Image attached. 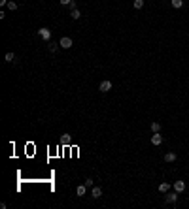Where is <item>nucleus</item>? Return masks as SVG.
<instances>
[{
    "label": "nucleus",
    "mask_w": 189,
    "mask_h": 209,
    "mask_svg": "<svg viewBox=\"0 0 189 209\" xmlns=\"http://www.w3.org/2000/svg\"><path fill=\"white\" fill-rule=\"evenodd\" d=\"M85 185H87L89 188H91V187H95V185H93V179H91V177H87V179H85Z\"/></svg>",
    "instance_id": "nucleus-19"
},
{
    "label": "nucleus",
    "mask_w": 189,
    "mask_h": 209,
    "mask_svg": "<svg viewBox=\"0 0 189 209\" xmlns=\"http://www.w3.org/2000/svg\"><path fill=\"white\" fill-rule=\"evenodd\" d=\"M38 36L44 40V42H49V40H51V30L46 29V26H42V29L38 30Z\"/></svg>",
    "instance_id": "nucleus-1"
},
{
    "label": "nucleus",
    "mask_w": 189,
    "mask_h": 209,
    "mask_svg": "<svg viewBox=\"0 0 189 209\" xmlns=\"http://www.w3.org/2000/svg\"><path fill=\"white\" fill-rule=\"evenodd\" d=\"M63 143H70V136L68 134H63Z\"/></svg>",
    "instance_id": "nucleus-18"
},
{
    "label": "nucleus",
    "mask_w": 189,
    "mask_h": 209,
    "mask_svg": "<svg viewBox=\"0 0 189 209\" xmlns=\"http://www.w3.org/2000/svg\"><path fill=\"white\" fill-rule=\"evenodd\" d=\"M132 8H134V10H142L144 8V0H132Z\"/></svg>",
    "instance_id": "nucleus-11"
},
{
    "label": "nucleus",
    "mask_w": 189,
    "mask_h": 209,
    "mask_svg": "<svg viewBox=\"0 0 189 209\" xmlns=\"http://www.w3.org/2000/svg\"><path fill=\"white\" fill-rule=\"evenodd\" d=\"M100 196H102V188H100V187H91V198L98 200Z\"/></svg>",
    "instance_id": "nucleus-5"
},
{
    "label": "nucleus",
    "mask_w": 189,
    "mask_h": 209,
    "mask_svg": "<svg viewBox=\"0 0 189 209\" xmlns=\"http://www.w3.org/2000/svg\"><path fill=\"white\" fill-rule=\"evenodd\" d=\"M47 45H49V47H47V49H49L51 53H55V51H57L59 47H61V45H57V43H47Z\"/></svg>",
    "instance_id": "nucleus-16"
},
{
    "label": "nucleus",
    "mask_w": 189,
    "mask_h": 209,
    "mask_svg": "<svg viewBox=\"0 0 189 209\" xmlns=\"http://www.w3.org/2000/svg\"><path fill=\"white\" fill-rule=\"evenodd\" d=\"M59 45H61L63 49H70V47H72V38H68V36H63V38L59 40Z\"/></svg>",
    "instance_id": "nucleus-2"
},
{
    "label": "nucleus",
    "mask_w": 189,
    "mask_h": 209,
    "mask_svg": "<svg viewBox=\"0 0 189 209\" xmlns=\"http://www.w3.org/2000/svg\"><path fill=\"white\" fill-rule=\"evenodd\" d=\"M87 188H89V187H87L85 183L79 185V187L76 188V196H79V198H82V196H85V194H87Z\"/></svg>",
    "instance_id": "nucleus-7"
},
{
    "label": "nucleus",
    "mask_w": 189,
    "mask_h": 209,
    "mask_svg": "<svg viewBox=\"0 0 189 209\" xmlns=\"http://www.w3.org/2000/svg\"><path fill=\"white\" fill-rule=\"evenodd\" d=\"M59 2H61L63 6H70V4H72V0H59Z\"/></svg>",
    "instance_id": "nucleus-20"
},
{
    "label": "nucleus",
    "mask_w": 189,
    "mask_h": 209,
    "mask_svg": "<svg viewBox=\"0 0 189 209\" xmlns=\"http://www.w3.org/2000/svg\"><path fill=\"white\" fill-rule=\"evenodd\" d=\"M98 91H102V92H110V91H112V81H108V79H104V81H100V85H98Z\"/></svg>",
    "instance_id": "nucleus-3"
},
{
    "label": "nucleus",
    "mask_w": 189,
    "mask_h": 209,
    "mask_svg": "<svg viewBox=\"0 0 189 209\" xmlns=\"http://www.w3.org/2000/svg\"><path fill=\"white\" fill-rule=\"evenodd\" d=\"M4 59H6V62H15V55L13 53H6V57H4Z\"/></svg>",
    "instance_id": "nucleus-15"
},
{
    "label": "nucleus",
    "mask_w": 189,
    "mask_h": 209,
    "mask_svg": "<svg viewBox=\"0 0 189 209\" xmlns=\"http://www.w3.org/2000/svg\"><path fill=\"white\" fill-rule=\"evenodd\" d=\"M176 158H178L176 153H167V155H164V162H174Z\"/></svg>",
    "instance_id": "nucleus-10"
},
{
    "label": "nucleus",
    "mask_w": 189,
    "mask_h": 209,
    "mask_svg": "<svg viewBox=\"0 0 189 209\" xmlns=\"http://www.w3.org/2000/svg\"><path fill=\"white\" fill-rule=\"evenodd\" d=\"M172 188H174L178 194H182V192L185 190V181H176V183L172 185Z\"/></svg>",
    "instance_id": "nucleus-4"
},
{
    "label": "nucleus",
    "mask_w": 189,
    "mask_h": 209,
    "mask_svg": "<svg viewBox=\"0 0 189 209\" xmlns=\"http://www.w3.org/2000/svg\"><path fill=\"white\" fill-rule=\"evenodd\" d=\"M168 190H170V185H168V183H161L159 185V192H161V194H167Z\"/></svg>",
    "instance_id": "nucleus-9"
},
{
    "label": "nucleus",
    "mask_w": 189,
    "mask_h": 209,
    "mask_svg": "<svg viewBox=\"0 0 189 209\" xmlns=\"http://www.w3.org/2000/svg\"><path fill=\"white\" fill-rule=\"evenodd\" d=\"M70 17H72V19H79V17H82V11L76 8V10H72V11H70Z\"/></svg>",
    "instance_id": "nucleus-14"
},
{
    "label": "nucleus",
    "mask_w": 189,
    "mask_h": 209,
    "mask_svg": "<svg viewBox=\"0 0 189 209\" xmlns=\"http://www.w3.org/2000/svg\"><path fill=\"white\" fill-rule=\"evenodd\" d=\"M151 132H153V134H155V132H161V123H157V121H155V123H151Z\"/></svg>",
    "instance_id": "nucleus-12"
},
{
    "label": "nucleus",
    "mask_w": 189,
    "mask_h": 209,
    "mask_svg": "<svg viewBox=\"0 0 189 209\" xmlns=\"http://www.w3.org/2000/svg\"><path fill=\"white\" fill-rule=\"evenodd\" d=\"M170 4H172V8H176V10H180V8L183 6V0H170Z\"/></svg>",
    "instance_id": "nucleus-13"
},
{
    "label": "nucleus",
    "mask_w": 189,
    "mask_h": 209,
    "mask_svg": "<svg viewBox=\"0 0 189 209\" xmlns=\"http://www.w3.org/2000/svg\"><path fill=\"white\" fill-rule=\"evenodd\" d=\"M8 10H10V11H15V10H17V4L10 0V2H8Z\"/></svg>",
    "instance_id": "nucleus-17"
},
{
    "label": "nucleus",
    "mask_w": 189,
    "mask_h": 209,
    "mask_svg": "<svg viewBox=\"0 0 189 209\" xmlns=\"http://www.w3.org/2000/svg\"><path fill=\"white\" fill-rule=\"evenodd\" d=\"M167 202L168 203H176V202H178V192H167Z\"/></svg>",
    "instance_id": "nucleus-8"
},
{
    "label": "nucleus",
    "mask_w": 189,
    "mask_h": 209,
    "mask_svg": "<svg viewBox=\"0 0 189 209\" xmlns=\"http://www.w3.org/2000/svg\"><path fill=\"white\" fill-rule=\"evenodd\" d=\"M0 6H8V0H0Z\"/></svg>",
    "instance_id": "nucleus-21"
},
{
    "label": "nucleus",
    "mask_w": 189,
    "mask_h": 209,
    "mask_svg": "<svg viewBox=\"0 0 189 209\" xmlns=\"http://www.w3.org/2000/svg\"><path fill=\"white\" fill-rule=\"evenodd\" d=\"M151 143H153V145H161V143H163V134H161V132H155V134L151 136Z\"/></svg>",
    "instance_id": "nucleus-6"
}]
</instances>
